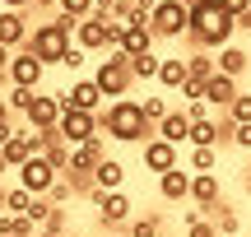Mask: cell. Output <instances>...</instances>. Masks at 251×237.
Segmentation results:
<instances>
[{
	"label": "cell",
	"mask_w": 251,
	"mask_h": 237,
	"mask_svg": "<svg viewBox=\"0 0 251 237\" xmlns=\"http://www.w3.org/2000/svg\"><path fill=\"white\" fill-rule=\"evenodd\" d=\"M158 140H168V144H186V140H191V117H186V112H177V107H172L168 112V117H163L158 121Z\"/></svg>",
	"instance_id": "obj_20"
},
{
	"label": "cell",
	"mask_w": 251,
	"mask_h": 237,
	"mask_svg": "<svg viewBox=\"0 0 251 237\" xmlns=\"http://www.w3.org/2000/svg\"><path fill=\"white\" fill-rule=\"evenodd\" d=\"M0 9H33V0H0Z\"/></svg>",
	"instance_id": "obj_41"
},
{
	"label": "cell",
	"mask_w": 251,
	"mask_h": 237,
	"mask_svg": "<svg viewBox=\"0 0 251 237\" xmlns=\"http://www.w3.org/2000/svg\"><path fill=\"white\" fill-rule=\"evenodd\" d=\"M56 182H61V172H56L42 154H33L24 167H19V186H24V191H33V195H47Z\"/></svg>",
	"instance_id": "obj_8"
},
{
	"label": "cell",
	"mask_w": 251,
	"mask_h": 237,
	"mask_svg": "<svg viewBox=\"0 0 251 237\" xmlns=\"http://www.w3.org/2000/svg\"><path fill=\"white\" fill-rule=\"evenodd\" d=\"M9 140H14V121H0V149H5Z\"/></svg>",
	"instance_id": "obj_39"
},
{
	"label": "cell",
	"mask_w": 251,
	"mask_h": 237,
	"mask_svg": "<svg viewBox=\"0 0 251 237\" xmlns=\"http://www.w3.org/2000/svg\"><path fill=\"white\" fill-rule=\"evenodd\" d=\"M158 195H163L168 205L191 200V167H172V172H163V177H158Z\"/></svg>",
	"instance_id": "obj_16"
},
{
	"label": "cell",
	"mask_w": 251,
	"mask_h": 237,
	"mask_svg": "<svg viewBox=\"0 0 251 237\" xmlns=\"http://www.w3.org/2000/svg\"><path fill=\"white\" fill-rule=\"evenodd\" d=\"M0 79H5V74H0Z\"/></svg>",
	"instance_id": "obj_51"
},
{
	"label": "cell",
	"mask_w": 251,
	"mask_h": 237,
	"mask_svg": "<svg viewBox=\"0 0 251 237\" xmlns=\"http://www.w3.org/2000/svg\"><path fill=\"white\" fill-rule=\"evenodd\" d=\"M84 61H89V51H84V47H70V51H65V61H61V65H65V70L75 74V70H84Z\"/></svg>",
	"instance_id": "obj_35"
},
{
	"label": "cell",
	"mask_w": 251,
	"mask_h": 237,
	"mask_svg": "<svg viewBox=\"0 0 251 237\" xmlns=\"http://www.w3.org/2000/svg\"><path fill=\"white\" fill-rule=\"evenodd\" d=\"M28 37H33V24H28L24 9H0V47H9V51H24Z\"/></svg>",
	"instance_id": "obj_11"
},
{
	"label": "cell",
	"mask_w": 251,
	"mask_h": 237,
	"mask_svg": "<svg viewBox=\"0 0 251 237\" xmlns=\"http://www.w3.org/2000/svg\"><path fill=\"white\" fill-rule=\"evenodd\" d=\"M61 93H37V98H33V107H28V130H56V126H61Z\"/></svg>",
	"instance_id": "obj_12"
},
{
	"label": "cell",
	"mask_w": 251,
	"mask_h": 237,
	"mask_svg": "<svg viewBox=\"0 0 251 237\" xmlns=\"http://www.w3.org/2000/svg\"><path fill=\"white\" fill-rule=\"evenodd\" d=\"M149 33L158 37V42H172V37H186L191 33V9L181 5V0H158V9L149 14Z\"/></svg>",
	"instance_id": "obj_5"
},
{
	"label": "cell",
	"mask_w": 251,
	"mask_h": 237,
	"mask_svg": "<svg viewBox=\"0 0 251 237\" xmlns=\"http://www.w3.org/2000/svg\"><path fill=\"white\" fill-rule=\"evenodd\" d=\"M89 200L98 205V223L102 228H126L135 219V200L126 191H89Z\"/></svg>",
	"instance_id": "obj_6"
},
{
	"label": "cell",
	"mask_w": 251,
	"mask_h": 237,
	"mask_svg": "<svg viewBox=\"0 0 251 237\" xmlns=\"http://www.w3.org/2000/svg\"><path fill=\"white\" fill-rule=\"evenodd\" d=\"M75 47H84V51H107V19L102 14H89L75 24Z\"/></svg>",
	"instance_id": "obj_15"
},
{
	"label": "cell",
	"mask_w": 251,
	"mask_h": 237,
	"mask_svg": "<svg viewBox=\"0 0 251 237\" xmlns=\"http://www.w3.org/2000/svg\"><path fill=\"white\" fill-rule=\"evenodd\" d=\"M112 237H126V233H112Z\"/></svg>",
	"instance_id": "obj_49"
},
{
	"label": "cell",
	"mask_w": 251,
	"mask_h": 237,
	"mask_svg": "<svg viewBox=\"0 0 251 237\" xmlns=\"http://www.w3.org/2000/svg\"><path fill=\"white\" fill-rule=\"evenodd\" d=\"M61 14L79 24V19H89V14H93V0H61Z\"/></svg>",
	"instance_id": "obj_34"
},
{
	"label": "cell",
	"mask_w": 251,
	"mask_h": 237,
	"mask_svg": "<svg viewBox=\"0 0 251 237\" xmlns=\"http://www.w3.org/2000/svg\"><path fill=\"white\" fill-rule=\"evenodd\" d=\"M102 135L117 140V144H144V140L158 135V126H149V117H144V107L135 98H117L107 102V112H102Z\"/></svg>",
	"instance_id": "obj_2"
},
{
	"label": "cell",
	"mask_w": 251,
	"mask_h": 237,
	"mask_svg": "<svg viewBox=\"0 0 251 237\" xmlns=\"http://www.w3.org/2000/svg\"><path fill=\"white\" fill-rule=\"evenodd\" d=\"M233 144H237V149H247V154H251V126H233Z\"/></svg>",
	"instance_id": "obj_36"
},
{
	"label": "cell",
	"mask_w": 251,
	"mask_h": 237,
	"mask_svg": "<svg viewBox=\"0 0 251 237\" xmlns=\"http://www.w3.org/2000/svg\"><path fill=\"white\" fill-rule=\"evenodd\" d=\"M181 5H186V9H196V5H200V0H181Z\"/></svg>",
	"instance_id": "obj_48"
},
{
	"label": "cell",
	"mask_w": 251,
	"mask_h": 237,
	"mask_svg": "<svg viewBox=\"0 0 251 237\" xmlns=\"http://www.w3.org/2000/svg\"><path fill=\"white\" fill-rule=\"evenodd\" d=\"M33 200H37L33 191H24V186H14V191L5 195V214H19V219H28V210H33Z\"/></svg>",
	"instance_id": "obj_28"
},
{
	"label": "cell",
	"mask_w": 251,
	"mask_h": 237,
	"mask_svg": "<svg viewBox=\"0 0 251 237\" xmlns=\"http://www.w3.org/2000/svg\"><path fill=\"white\" fill-rule=\"evenodd\" d=\"M70 195H75V182H70V177H61V182L47 191V200H51L56 210H65V205H70Z\"/></svg>",
	"instance_id": "obj_33"
},
{
	"label": "cell",
	"mask_w": 251,
	"mask_h": 237,
	"mask_svg": "<svg viewBox=\"0 0 251 237\" xmlns=\"http://www.w3.org/2000/svg\"><path fill=\"white\" fill-rule=\"evenodd\" d=\"M5 195H9V191H5V182H0V210H5Z\"/></svg>",
	"instance_id": "obj_46"
},
{
	"label": "cell",
	"mask_w": 251,
	"mask_h": 237,
	"mask_svg": "<svg viewBox=\"0 0 251 237\" xmlns=\"http://www.w3.org/2000/svg\"><path fill=\"white\" fill-rule=\"evenodd\" d=\"M242 191H247V195H251V172H247V177H242Z\"/></svg>",
	"instance_id": "obj_45"
},
{
	"label": "cell",
	"mask_w": 251,
	"mask_h": 237,
	"mask_svg": "<svg viewBox=\"0 0 251 237\" xmlns=\"http://www.w3.org/2000/svg\"><path fill=\"white\" fill-rule=\"evenodd\" d=\"M33 98H37V89H9V93H5V102H9V112H14V117H28Z\"/></svg>",
	"instance_id": "obj_30"
},
{
	"label": "cell",
	"mask_w": 251,
	"mask_h": 237,
	"mask_svg": "<svg viewBox=\"0 0 251 237\" xmlns=\"http://www.w3.org/2000/svg\"><path fill=\"white\" fill-rule=\"evenodd\" d=\"M237 93H242V89H237V79H228V74H209V79H205V102H209V107H219V112L233 107Z\"/></svg>",
	"instance_id": "obj_17"
},
{
	"label": "cell",
	"mask_w": 251,
	"mask_h": 237,
	"mask_svg": "<svg viewBox=\"0 0 251 237\" xmlns=\"http://www.w3.org/2000/svg\"><path fill=\"white\" fill-rule=\"evenodd\" d=\"M33 237H70V233H56V228H37Z\"/></svg>",
	"instance_id": "obj_44"
},
{
	"label": "cell",
	"mask_w": 251,
	"mask_h": 237,
	"mask_svg": "<svg viewBox=\"0 0 251 237\" xmlns=\"http://www.w3.org/2000/svg\"><path fill=\"white\" fill-rule=\"evenodd\" d=\"M158 37L149 33V24H126V37H121V51L126 56H140V51H153Z\"/></svg>",
	"instance_id": "obj_23"
},
{
	"label": "cell",
	"mask_w": 251,
	"mask_h": 237,
	"mask_svg": "<svg viewBox=\"0 0 251 237\" xmlns=\"http://www.w3.org/2000/svg\"><path fill=\"white\" fill-rule=\"evenodd\" d=\"M237 33V19L228 14L219 0H200L196 9H191V33L186 42L196 47V51H219V47H228Z\"/></svg>",
	"instance_id": "obj_1"
},
{
	"label": "cell",
	"mask_w": 251,
	"mask_h": 237,
	"mask_svg": "<svg viewBox=\"0 0 251 237\" xmlns=\"http://www.w3.org/2000/svg\"><path fill=\"white\" fill-rule=\"evenodd\" d=\"M93 186H98V191H121L126 186V163L121 158H102L98 172H93Z\"/></svg>",
	"instance_id": "obj_22"
},
{
	"label": "cell",
	"mask_w": 251,
	"mask_h": 237,
	"mask_svg": "<svg viewBox=\"0 0 251 237\" xmlns=\"http://www.w3.org/2000/svg\"><path fill=\"white\" fill-rule=\"evenodd\" d=\"M186 70H191V79L205 84L209 74H219V61H214L209 51H191V56H186Z\"/></svg>",
	"instance_id": "obj_26"
},
{
	"label": "cell",
	"mask_w": 251,
	"mask_h": 237,
	"mask_svg": "<svg viewBox=\"0 0 251 237\" xmlns=\"http://www.w3.org/2000/svg\"><path fill=\"white\" fill-rule=\"evenodd\" d=\"M93 84L102 89V98H130V89H135V74H130V56L121 51H107V61H98V70H93Z\"/></svg>",
	"instance_id": "obj_4"
},
{
	"label": "cell",
	"mask_w": 251,
	"mask_h": 237,
	"mask_svg": "<svg viewBox=\"0 0 251 237\" xmlns=\"http://www.w3.org/2000/svg\"><path fill=\"white\" fill-rule=\"evenodd\" d=\"M140 107H144V117H149V126H158V121L172 112V107H168V98H158V93H153V98H144Z\"/></svg>",
	"instance_id": "obj_32"
},
{
	"label": "cell",
	"mask_w": 251,
	"mask_h": 237,
	"mask_svg": "<svg viewBox=\"0 0 251 237\" xmlns=\"http://www.w3.org/2000/svg\"><path fill=\"white\" fill-rule=\"evenodd\" d=\"M191 200H196V210L219 205V172H191Z\"/></svg>",
	"instance_id": "obj_21"
},
{
	"label": "cell",
	"mask_w": 251,
	"mask_h": 237,
	"mask_svg": "<svg viewBox=\"0 0 251 237\" xmlns=\"http://www.w3.org/2000/svg\"><path fill=\"white\" fill-rule=\"evenodd\" d=\"M158 65H163V56H153V51L130 56V74L135 79H158Z\"/></svg>",
	"instance_id": "obj_27"
},
{
	"label": "cell",
	"mask_w": 251,
	"mask_h": 237,
	"mask_svg": "<svg viewBox=\"0 0 251 237\" xmlns=\"http://www.w3.org/2000/svg\"><path fill=\"white\" fill-rule=\"evenodd\" d=\"M191 172H219V149H191Z\"/></svg>",
	"instance_id": "obj_29"
},
{
	"label": "cell",
	"mask_w": 251,
	"mask_h": 237,
	"mask_svg": "<svg viewBox=\"0 0 251 237\" xmlns=\"http://www.w3.org/2000/svg\"><path fill=\"white\" fill-rule=\"evenodd\" d=\"M191 79V70H186V56H163V65H158V89L163 93H181V84Z\"/></svg>",
	"instance_id": "obj_18"
},
{
	"label": "cell",
	"mask_w": 251,
	"mask_h": 237,
	"mask_svg": "<svg viewBox=\"0 0 251 237\" xmlns=\"http://www.w3.org/2000/svg\"><path fill=\"white\" fill-rule=\"evenodd\" d=\"M140 163H144V172H172V167H181V158H177V144H168V140H144L140 144Z\"/></svg>",
	"instance_id": "obj_10"
},
{
	"label": "cell",
	"mask_w": 251,
	"mask_h": 237,
	"mask_svg": "<svg viewBox=\"0 0 251 237\" xmlns=\"http://www.w3.org/2000/svg\"><path fill=\"white\" fill-rule=\"evenodd\" d=\"M0 219H5V210H0Z\"/></svg>",
	"instance_id": "obj_50"
},
{
	"label": "cell",
	"mask_w": 251,
	"mask_h": 237,
	"mask_svg": "<svg viewBox=\"0 0 251 237\" xmlns=\"http://www.w3.org/2000/svg\"><path fill=\"white\" fill-rule=\"evenodd\" d=\"M224 117L233 121V126H251V93H237V98H233V107H228Z\"/></svg>",
	"instance_id": "obj_31"
},
{
	"label": "cell",
	"mask_w": 251,
	"mask_h": 237,
	"mask_svg": "<svg viewBox=\"0 0 251 237\" xmlns=\"http://www.w3.org/2000/svg\"><path fill=\"white\" fill-rule=\"evenodd\" d=\"M107 158V135H98V140H89V144H75L70 149V167H65V177L70 172H98V163Z\"/></svg>",
	"instance_id": "obj_13"
},
{
	"label": "cell",
	"mask_w": 251,
	"mask_h": 237,
	"mask_svg": "<svg viewBox=\"0 0 251 237\" xmlns=\"http://www.w3.org/2000/svg\"><path fill=\"white\" fill-rule=\"evenodd\" d=\"M56 130H61V140L75 149V144H89V140H98V135H102V121L93 117V112L65 107V112H61V126H56Z\"/></svg>",
	"instance_id": "obj_7"
},
{
	"label": "cell",
	"mask_w": 251,
	"mask_h": 237,
	"mask_svg": "<svg viewBox=\"0 0 251 237\" xmlns=\"http://www.w3.org/2000/svg\"><path fill=\"white\" fill-rule=\"evenodd\" d=\"M135 9H140V14H144V19H149V14H153V9H158V0H135Z\"/></svg>",
	"instance_id": "obj_40"
},
{
	"label": "cell",
	"mask_w": 251,
	"mask_h": 237,
	"mask_svg": "<svg viewBox=\"0 0 251 237\" xmlns=\"http://www.w3.org/2000/svg\"><path fill=\"white\" fill-rule=\"evenodd\" d=\"M75 47V19H51V24H33V37H28V51L42 65H61L65 51Z\"/></svg>",
	"instance_id": "obj_3"
},
{
	"label": "cell",
	"mask_w": 251,
	"mask_h": 237,
	"mask_svg": "<svg viewBox=\"0 0 251 237\" xmlns=\"http://www.w3.org/2000/svg\"><path fill=\"white\" fill-rule=\"evenodd\" d=\"M219 5H224V9H228V14H233V19H237V14H247V9H251V0H219Z\"/></svg>",
	"instance_id": "obj_37"
},
{
	"label": "cell",
	"mask_w": 251,
	"mask_h": 237,
	"mask_svg": "<svg viewBox=\"0 0 251 237\" xmlns=\"http://www.w3.org/2000/svg\"><path fill=\"white\" fill-rule=\"evenodd\" d=\"M102 102H107V98H102V89L93 84V74H89V79H75L70 89L61 93V107H79V112H93V117H102V112H107Z\"/></svg>",
	"instance_id": "obj_9"
},
{
	"label": "cell",
	"mask_w": 251,
	"mask_h": 237,
	"mask_svg": "<svg viewBox=\"0 0 251 237\" xmlns=\"http://www.w3.org/2000/svg\"><path fill=\"white\" fill-rule=\"evenodd\" d=\"M219 237H224V233H219Z\"/></svg>",
	"instance_id": "obj_52"
},
{
	"label": "cell",
	"mask_w": 251,
	"mask_h": 237,
	"mask_svg": "<svg viewBox=\"0 0 251 237\" xmlns=\"http://www.w3.org/2000/svg\"><path fill=\"white\" fill-rule=\"evenodd\" d=\"M42 70L47 65L24 47V51H14V61H9V84H14V89H37V84H42Z\"/></svg>",
	"instance_id": "obj_14"
},
{
	"label": "cell",
	"mask_w": 251,
	"mask_h": 237,
	"mask_svg": "<svg viewBox=\"0 0 251 237\" xmlns=\"http://www.w3.org/2000/svg\"><path fill=\"white\" fill-rule=\"evenodd\" d=\"M112 9H117V0H93V14H102V19H112Z\"/></svg>",
	"instance_id": "obj_38"
},
{
	"label": "cell",
	"mask_w": 251,
	"mask_h": 237,
	"mask_svg": "<svg viewBox=\"0 0 251 237\" xmlns=\"http://www.w3.org/2000/svg\"><path fill=\"white\" fill-rule=\"evenodd\" d=\"M9 61H14V51H9V47H0V70H9Z\"/></svg>",
	"instance_id": "obj_43"
},
{
	"label": "cell",
	"mask_w": 251,
	"mask_h": 237,
	"mask_svg": "<svg viewBox=\"0 0 251 237\" xmlns=\"http://www.w3.org/2000/svg\"><path fill=\"white\" fill-rule=\"evenodd\" d=\"M237 33H251V9H247V14H237Z\"/></svg>",
	"instance_id": "obj_42"
},
{
	"label": "cell",
	"mask_w": 251,
	"mask_h": 237,
	"mask_svg": "<svg viewBox=\"0 0 251 237\" xmlns=\"http://www.w3.org/2000/svg\"><path fill=\"white\" fill-rule=\"evenodd\" d=\"M5 172H9V163H5V154H0V177H5Z\"/></svg>",
	"instance_id": "obj_47"
},
{
	"label": "cell",
	"mask_w": 251,
	"mask_h": 237,
	"mask_svg": "<svg viewBox=\"0 0 251 237\" xmlns=\"http://www.w3.org/2000/svg\"><path fill=\"white\" fill-rule=\"evenodd\" d=\"M219 74H228V79H242L247 74V65H251V51L247 47H237V42H228V47H219Z\"/></svg>",
	"instance_id": "obj_19"
},
{
	"label": "cell",
	"mask_w": 251,
	"mask_h": 237,
	"mask_svg": "<svg viewBox=\"0 0 251 237\" xmlns=\"http://www.w3.org/2000/svg\"><path fill=\"white\" fill-rule=\"evenodd\" d=\"M200 214H205V219H214V228L224 233V237H237V233H242V219H237V210H228L224 200L209 205V210H200Z\"/></svg>",
	"instance_id": "obj_24"
},
{
	"label": "cell",
	"mask_w": 251,
	"mask_h": 237,
	"mask_svg": "<svg viewBox=\"0 0 251 237\" xmlns=\"http://www.w3.org/2000/svg\"><path fill=\"white\" fill-rule=\"evenodd\" d=\"M126 237H163V214H135L126 223Z\"/></svg>",
	"instance_id": "obj_25"
}]
</instances>
